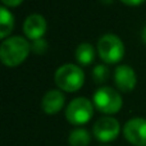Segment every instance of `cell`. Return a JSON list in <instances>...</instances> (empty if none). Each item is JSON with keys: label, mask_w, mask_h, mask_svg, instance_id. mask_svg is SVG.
<instances>
[{"label": "cell", "mask_w": 146, "mask_h": 146, "mask_svg": "<svg viewBox=\"0 0 146 146\" xmlns=\"http://www.w3.org/2000/svg\"><path fill=\"white\" fill-rule=\"evenodd\" d=\"M109 74H110L109 68L106 66H104V64H98V66H95L92 72H91V76H92L94 81H95L96 83L106 82L109 78Z\"/></svg>", "instance_id": "obj_14"}, {"label": "cell", "mask_w": 146, "mask_h": 146, "mask_svg": "<svg viewBox=\"0 0 146 146\" xmlns=\"http://www.w3.org/2000/svg\"><path fill=\"white\" fill-rule=\"evenodd\" d=\"M31 44L22 36H10L0 45V60L7 67H17L27 59Z\"/></svg>", "instance_id": "obj_1"}, {"label": "cell", "mask_w": 146, "mask_h": 146, "mask_svg": "<svg viewBox=\"0 0 146 146\" xmlns=\"http://www.w3.org/2000/svg\"><path fill=\"white\" fill-rule=\"evenodd\" d=\"M76 60L81 66H88L95 59V49L88 42H81L74 51Z\"/></svg>", "instance_id": "obj_12"}, {"label": "cell", "mask_w": 146, "mask_h": 146, "mask_svg": "<svg viewBox=\"0 0 146 146\" xmlns=\"http://www.w3.org/2000/svg\"><path fill=\"white\" fill-rule=\"evenodd\" d=\"M123 135L129 144L135 146H146V119L132 118L123 126Z\"/></svg>", "instance_id": "obj_7"}, {"label": "cell", "mask_w": 146, "mask_h": 146, "mask_svg": "<svg viewBox=\"0 0 146 146\" xmlns=\"http://www.w3.org/2000/svg\"><path fill=\"white\" fill-rule=\"evenodd\" d=\"M94 115V104L87 98H76L66 109V118L71 124H86Z\"/></svg>", "instance_id": "obj_5"}, {"label": "cell", "mask_w": 146, "mask_h": 146, "mask_svg": "<svg viewBox=\"0 0 146 146\" xmlns=\"http://www.w3.org/2000/svg\"><path fill=\"white\" fill-rule=\"evenodd\" d=\"M123 4L129 5V7H136V5H140L145 1V0H121Z\"/></svg>", "instance_id": "obj_17"}, {"label": "cell", "mask_w": 146, "mask_h": 146, "mask_svg": "<svg viewBox=\"0 0 146 146\" xmlns=\"http://www.w3.org/2000/svg\"><path fill=\"white\" fill-rule=\"evenodd\" d=\"M114 0H100V3H103V4H106V5H109V4H111Z\"/></svg>", "instance_id": "obj_19"}, {"label": "cell", "mask_w": 146, "mask_h": 146, "mask_svg": "<svg viewBox=\"0 0 146 146\" xmlns=\"http://www.w3.org/2000/svg\"><path fill=\"white\" fill-rule=\"evenodd\" d=\"M121 132V124L113 117H101L95 122L92 133L100 142H110L118 137Z\"/></svg>", "instance_id": "obj_6"}, {"label": "cell", "mask_w": 146, "mask_h": 146, "mask_svg": "<svg viewBox=\"0 0 146 146\" xmlns=\"http://www.w3.org/2000/svg\"><path fill=\"white\" fill-rule=\"evenodd\" d=\"M48 50V42L45 38H38L31 42V51H33L35 54H44Z\"/></svg>", "instance_id": "obj_15"}, {"label": "cell", "mask_w": 146, "mask_h": 146, "mask_svg": "<svg viewBox=\"0 0 146 146\" xmlns=\"http://www.w3.org/2000/svg\"><path fill=\"white\" fill-rule=\"evenodd\" d=\"M94 106L104 114H115L122 109L123 100L121 94L113 87L103 86L98 88L92 98Z\"/></svg>", "instance_id": "obj_4"}, {"label": "cell", "mask_w": 146, "mask_h": 146, "mask_svg": "<svg viewBox=\"0 0 146 146\" xmlns=\"http://www.w3.org/2000/svg\"><path fill=\"white\" fill-rule=\"evenodd\" d=\"M66 104V96L60 90H49L41 100V109L49 115L59 113Z\"/></svg>", "instance_id": "obj_10"}, {"label": "cell", "mask_w": 146, "mask_h": 146, "mask_svg": "<svg viewBox=\"0 0 146 146\" xmlns=\"http://www.w3.org/2000/svg\"><path fill=\"white\" fill-rule=\"evenodd\" d=\"M14 28V15L7 7L0 8V38L5 40Z\"/></svg>", "instance_id": "obj_11"}, {"label": "cell", "mask_w": 146, "mask_h": 146, "mask_svg": "<svg viewBox=\"0 0 146 146\" xmlns=\"http://www.w3.org/2000/svg\"><path fill=\"white\" fill-rule=\"evenodd\" d=\"M141 40L146 44V26L142 28V31H141Z\"/></svg>", "instance_id": "obj_18"}, {"label": "cell", "mask_w": 146, "mask_h": 146, "mask_svg": "<svg viewBox=\"0 0 146 146\" xmlns=\"http://www.w3.org/2000/svg\"><path fill=\"white\" fill-rule=\"evenodd\" d=\"M124 44L114 33H105L98 41V53L100 59L108 64H115L124 56Z\"/></svg>", "instance_id": "obj_3"}, {"label": "cell", "mask_w": 146, "mask_h": 146, "mask_svg": "<svg viewBox=\"0 0 146 146\" xmlns=\"http://www.w3.org/2000/svg\"><path fill=\"white\" fill-rule=\"evenodd\" d=\"M46 28H48V23L44 15L38 14V13H33L30 14L23 22V32L25 36L31 41L42 38L45 35Z\"/></svg>", "instance_id": "obj_9"}, {"label": "cell", "mask_w": 146, "mask_h": 146, "mask_svg": "<svg viewBox=\"0 0 146 146\" xmlns=\"http://www.w3.org/2000/svg\"><path fill=\"white\" fill-rule=\"evenodd\" d=\"M4 7H9V8H15L18 5H21L23 3V0H1Z\"/></svg>", "instance_id": "obj_16"}, {"label": "cell", "mask_w": 146, "mask_h": 146, "mask_svg": "<svg viewBox=\"0 0 146 146\" xmlns=\"http://www.w3.org/2000/svg\"><path fill=\"white\" fill-rule=\"evenodd\" d=\"M114 83L122 92H131L137 83V76L135 69L128 64H121L114 69Z\"/></svg>", "instance_id": "obj_8"}, {"label": "cell", "mask_w": 146, "mask_h": 146, "mask_svg": "<svg viewBox=\"0 0 146 146\" xmlns=\"http://www.w3.org/2000/svg\"><path fill=\"white\" fill-rule=\"evenodd\" d=\"M91 141V136L87 129L76 128L69 133L68 142L71 146H88Z\"/></svg>", "instance_id": "obj_13"}, {"label": "cell", "mask_w": 146, "mask_h": 146, "mask_svg": "<svg viewBox=\"0 0 146 146\" xmlns=\"http://www.w3.org/2000/svg\"><path fill=\"white\" fill-rule=\"evenodd\" d=\"M54 81L59 90L66 92H76L85 83V73L81 69V67L67 63L60 66L55 71Z\"/></svg>", "instance_id": "obj_2"}]
</instances>
